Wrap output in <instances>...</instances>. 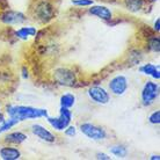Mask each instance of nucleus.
I'll use <instances>...</instances> for the list:
<instances>
[{
  "label": "nucleus",
  "instance_id": "nucleus-23",
  "mask_svg": "<svg viewBox=\"0 0 160 160\" xmlns=\"http://www.w3.org/2000/svg\"><path fill=\"white\" fill-rule=\"evenodd\" d=\"M65 135H68V136H74L76 135V128L74 127H68V129L65 130Z\"/></svg>",
  "mask_w": 160,
  "mask_h": 160
},
{
  "label": "nucleus",
  "instance_id": "nucleus-17",
  "mask_svg": "<svg viewBox=\"0 0 160 160\" xmlns=\"http://www.w3.org/2000/svg\"><path fill=\"white\" fill-rule=\"evenodd\" d=\"M144 1L143 0H125V6L131 12H138L143 7Z\"/></svg>",
  "mask_w": 160,
  "mask_h": 160
},
{
  "label": "nucleus",
  "instance_id": "nucleus-24",
  "mask_svg": "<svg viewBox=\"0 0 160 160\" xmlns=\"http://www.w3.org/2000/svg\"><path fill=\"white\" fill-rule=\"evenodd\" d=\"M96 158H98V159H106V160H108V159H109V157H107L106 154H103V153H99Z\"/></svg>",
  "mask_w": 160,
  "mask_h": 160
},
{
  "label": "nucleus",
  "instance_id": "nucleus-20",
  "mask_svg": "<svg viewBox=\"0 0 160 160\" xmlns=\"http://www.w3.org/2000/svg\"><path fill=\"white\" fill-rule=\"evenodd\" d=\"M148 47H150V49L152 50V51L154 52H159L160 50V41L158 37H154V38H152V40L150 41V43H148Z\"/></svg>",
  "mask_w": 160,
  "mask_h": 160
},
{
  "label": "nucleus",
  "instance_id": "nucleus-6",
  "mask_svg": "<svg viewBox=\"0 0 160 160\" xmlns=\"http://www.w3.org/2000/svg\"><path fill=\"white\" fill-rule=\"evenodd\" d=\"M88 95L92 99L94 102L100 104H106L108 103L110 100V95L109 93L104 89V88L100 87V86H94V87L88 89Z\"/></svg>",
  "mask_w": 160,
  "mask_h": 160
},
{
  "label": "nucleus",
  "instance_id": "nucleus-1",
  "mask_svg": "<svg viewBox=\"0 0 160 160\" xmlns=\"http://www.w3.org/2000/svg\"><path fill=\"white\" fill-rule=\"evenodd\" d=\"M7 114L9 117L15 118L19 122L30 118H38V117H48V112L45 109H38L29 106H9L7 107Z\"/></svg>",
  "mask_w": 160,
  "mask_h": 160
},
{
  "label": "nucleus",
  "instance_id": "nucleus-13",
  "mask_svg": "<svg viewBox=\"0 0 160 160\" xmlns=\"http://www.w3.org/2000/svg\"><path fill=\"white\" fill-rule=\"evenodd\" d=\"M37 11H38V16H40L41 19H43V20H45V18H47V19H50L52 15L51 6H50L48 2H42L41 5H38Z\"/></svg>",
  "mask_w": 160,
  "mask_h": 160
},
{
  "label": "nucleus",
  "instance_id": "nucleus-12",
  "mask_svg": "<svg viewBox=\"0 0 160 160\" xmlns=\"http://www.w3.org/2000/svg\"><path fill=\"white\" fill-rule=\"evenodd\" d=\"M26 139H27V136L22 132H12L5 137V142L11 144H21Z\"/></svg>",
  "mask_w": 160,
  "mask_h": 160
},
{
  "label": "nucleus",
  "instance_id": "nucleus-2",
  "mask_svg": "<svg viewBox=\"0 0 160 160\" xmlns=\"http://www.w3.org/2000/svg\"><path fill=\"white\" fill-rule=\"evenodd\" d=\"M71 112L68 110V108H65V107H62L60 108V112H59V116L58 117H47L48 118V122L50 123L53 129H56L58 131H62L68 127V124L71 122Z\"/></svg>",
  "mask_w": 160,
  "mask_h": 160
},
{
  "label": "nucleus",
  "instance_id": "nucleus-22",
  "mask_svg": "<svg viewBox=\"0 0 160 160\" xmlns=\"http://www.w3.org/2000/svg\"><path fill=\"white\" fill-rule=\"evenodd\" d=\"M72 4L76 6H91L93 5V0H72Z\"/></svg>",
  "mask_w": 160,
  "mask_h": 160
},
{
  "label": "nucleus",
  "instance_id": "nucleus-5",
  "mask_svg": "<svg viewBox=\"0 0 160 160\" xmlns=\"http://www.w3.org/2000/svg\"><path fill=\"white\" fill-rule=\"evenodd\" d=\"M80 130H81V132L84 133L85 136H87L91 139L100 140L106 138V131H104L103 129L100 128V127H96V125H93L91 123L81 124Z\"/></svg>",
  "mask_w": 160,
  "mask_h": 160
},
{
  "label": "nucleus",
  "instance_id": "nucleus-3",
  "mask_svg": "<svg viewBox=\"0 0 160 160\" xmlns=\"http://www.w3.org/2000/svg\"><path fill=\"white\" fill-rule=\"evenodd\" d=\"M159 95V86L152 81H148L142 91V100L145 106H150L154 102Z\"/></svg>",
  "mask_w": 160,
  "mask_h": 160
},
{
  "label": "nucleus",
  "instance_id": "nucleus-26",
  "mask_svg": "<svg viewBox=\"0 0 160 160\" xmlns=\"http://www.w3.org/2000/svg\"><path fill=\"white\" fill-rule=\"evenodd\" d=\"M151 159H157V160H159L160 158H159V156H153L152 158H151Z\"/></svg>",
  "mask_w": 160,
  "mask_h": 160
},
{
  "label": "nucleus",
  "instance_id": "nucleus-9",
  "mask_svg": "<svg viewBox=\"0 0 160 160\" xmlns=\"http://www.w3.org/2000/svg\"><path fill=\"white\" fill-rule=\"evenodd\" d=\"M32 133L36 135L42 140H45V142H49V143L55 142V136L49 130H47V129L44 128V127L40 125V124H34L32 127Z\"/></svg>",
  "mask_w": 160,
  "mask_h": 160
},
{
  "label": "nucleus",
  "instance_id": "nucleus-19",
  "mask_svg": "<svg viewBox=\"0 0 160 160\" xmlns=\"http://www.w3.org/2000/svg\"><path fill=\"white\" fill-rule=\"evenodd\" d=\"M110 152L116 157H120V158H124L127 156V148L124 146H114V148H110Z\"/></svg>",
  "mask_w": 160,
  "mask_h": 160
},
{
  "label": "nucleus",
  "instance_id": "nucleus-8",
  "mask_svg": "<svg viewBox=\"0 0 160 160\" xmlns=\"http://www.w3.org/2000/svg\"><path fill=\"white\" fill-rule=\"evenodd\" d=\"M2 22L7 24H18L22 23L26 20V16L20 12H14V11H8L1 18Z\"/></svg>",
  "mask_w": 160,
  "mask_h": 160
},
{
  "label": "nucleus",
  "instance_id": "nucleus-21",
  "mask_svg": "<svg viewBox=\"0 0 160 160\" xmlns=\"http://www.w3.org/2000/svg\"><path fill=\"white\" fill-rule=\"evenodd\" d=\"M148 121H150V123H152V124H159L160 123V112L159 110L152 112L151 116H150V118H148Z\"/></svg>",
  "mask_w": 160,
  "mask_h": 160
},
{
  "label": "nucleus",
  "instance_id": "nucleus-11",
  "mask_svg": "<svg viewBox=\"0 0 160 160\" xmlns=\"http://www.w3.org/2000/svg\"><path fill=\"white\" fill-rule=\"evenodd\" d=\"M21 156L20 151L14 148H2L0 150V157L4 160H16Z\"/></svg>",
  "mask_w": 160,
  "mask_h": 160
},
{
  "label": "nucleus",
  "instance_id": "nucleus-25",
  "mask_svg": "<svg viewBox=\"0 0 160 160\" xmlns=\"http://www.w3.org/2000/svg\"><path fill=\"white\" fill-rule=\"evenodd\" d=\"M159 26H160V20L159 19H157V21L154 22V30L159 32Z\"/></svg>",
  "mask_w": 160,
  "mask_h": 160
},
{
  "label": "nucleus",
  "instance_id": "nucleus-10",
  "mask_svg": "<svg viewBox=\"0 0 160 160\" xmlns=\"http://www.w3.org/2000/svg\"><path fill=\"white\" fill-rule=\"evenodd\" d=\"M89 13L94 16H98V18H100L102 20H112V12H110V9L107 7H104V6H92V7L89 8Z\"/></svg>",
  "mask_w": 160,
  "mask_h": 160
},
{
  "label": "nucleus",
  "instance_id": "nucleus-18",
  "mask_svg": "<svg viewBox=\"0 0 160 160\" xmlns=\"http://www.w3.org/2000/svg\"><path fill=\"white\" fill-rule=\"evenodd\" d=\"M19 123V121L15 120V118H9L8 121H4L2 122V125L0 127V133L1 132H4V131H7V130H9L11 128H13L14 125H16V124Z\"/></svg>",
  "mask_w": 160,
  "mask_h": 160
},
{
  "label": "nucleus",
  "instance_id": "nucleus-14",
  "mask_svg": "<svg viewBox=\"0 0 160 160\" xmlns=\"http://www.w3.org/2000/svg\"><path fill=\"white\" fill-rule=\"evenodd\" d=\"M140 71L145 74H148V76H151L153 77L154 79H159L160 78V74H159V68L156 66V65L153 64H146L144 65L143 68H140Z\"/></svg>",
  "mask_w": 160,
  "mask_h": 160
},
{
  "label": "nucleus",
  "instance_id": "nucleus-4",
  "mask_svg": "<svg viewBox=\"0 0 160 160\" xmlns=\"http://www.w3.org/2000/svg\"><path fill=\"white\" fill-rule=\"evenodd\" d=\"M53 78L58 84L64 85V86H73L76 84V74L68 68H60L55 70Z\"/></svg>",
  "mask_w": 160,
  "mask_h": 160
},
{
  "label": "nucleus",
  "instance_id": "nucleus-7",
  "mask_svg": "<svg viewBox=\"0 0 160 160\" xmlns=\"http://www.w3.org/2000/svg\"><path fill=\"white\" fill-rule=\"evenodd\" d=\"M110 92H112L115 95H122L128 89V80L124 76H117L112 78L109 82Z\"/></svg>",
  "mask_w": 160,
  "mask_h": 160
},
{
  "label": "nucleus",
  "instance_id": "nucleus-16",
  "mask_svg": "<svg viewBox=\"0 0 160 160\" xmlns=\"http://www.w3.org/2000/svg\"><path fill=\"white\" fill-rule=\"evenodd\" d=\"M74 102H76V96L73 94H70V93L64 94L60 98V106L65 107V108H71L74 104Z\"/></svg>",
  "mask_w": 160,
  "mask_h": 160
},
{
  "label": "nucleus",
  "instance_id": "nucleus-15",
  "mask_svg": "<svg viewBox=\"0 0 160 160\" xmlns=\"http://www.w3.org/2000/svg\"><path fill=\"white\" fill-rule=\"evenodd\" d=\"M15 34H16V36L19 37V38L27 40L28 37L36 35V28H34V27H23V28L19 29Z\"/></svg>",
  "mask_w": 160,
  "mask_h": 160
}]
</instances>
